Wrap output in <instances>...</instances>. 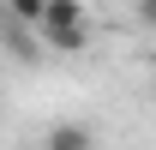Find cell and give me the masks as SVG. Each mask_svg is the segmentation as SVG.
<instances>
[{
  "label": "cell",
  "mask_w": 156,
  "mask_h": 150,
  "mask_svg": "<svg viewBox=\"0 0 156 150\" xmlns=\"http://www.w3.org/2000/svg\"><path fill=\"white\" fill-rule=\"evenodd\" d=\"M42 150H96V138H90V126H78V120H60L42 138Z\"/></svg>",
  "instance_id": "3957f363"
},
{
  "label": "cell",
  "mask_w": 156,
  "mask_h": 150,
  "mask_svg": "<svg viewBox=\"0 0 156 150\" xmlns=\"http://www.w3.org/2000/svg\"><path fill=\"white\" fill-rule=\"evenodd\" d=\"M30 30H36L42 48H54V54H78V48H90V18H84L78 0H42V12H36Z\"/></svg>",
  "instance_id": "6da1fadb"
},
{
  "label": "cell",
  "mask_w": 156,
  "mask_h": 150,
  "mask_svg": "<svg viewBox=\"0 0 156 150\" xmlns=\"http://www.w3.org/2000/svg\"><path fill=\"white\" fill-rule=\"evenodd\" d=\"M42 12V0H6V18H18V24H36Z\"/></svg>",
  "instance_id": "277c9868"
},
{
  "label": "cell",
  "mask_w": 156,
  "mask_h": 150,
  "mask_svg": "<svg viewBox=\"0 0 156 150\" xmlns=\"http://www.w3.org/2000/svg\"><path fill=\"white\" fill-rule=\"evenodd\" d=\"M0 42H6V48H12L18 60H42V42H36V30H30V24H18V18H6V24H0Z\"/></svg>",
  "instance_id": "7a4b0ae2"
},
{
  "label": "cell",
  "mask_w": 156,
  "mask_h": 150,
  "mask_svg": "<svg viewBox=\"0 0 156 150\" xmlns=\"http://www.w3.org/2000/svg\"><path fill=\"white\" fill-rule=\"evenodd\" d=\"M156 18V0H138V24H150Z\"/></svg>",
  "instance_id": "5b68a950"
}]
</instances>
